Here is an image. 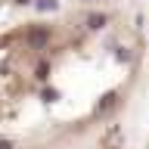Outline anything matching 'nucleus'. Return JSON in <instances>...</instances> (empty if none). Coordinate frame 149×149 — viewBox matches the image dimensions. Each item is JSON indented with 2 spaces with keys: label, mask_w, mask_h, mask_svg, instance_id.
<instances>
[{
  "label": "nucleus",
  "mask_w": 149,
  "mask_h": 149,
  "mask_svg": "<svg viewBox=\"0 0 149 149\" xmlns=\"http://www.w3.org/2000/svg\"><path fill=\"white\" fill-rule=\"evenodd\" d=\"M149 31L134 3L87 0L0 28V149H74L134 100Z\"/></svg>",
  "instance_id": "obj_1"
},
{
  "label": "nucleus",
  "mask_w": 149,
  "mask_h": 149,
  "mask_svg": "<svg viewBox=\"0 0 149 149\" xmlns=\"http://www.w3.org/2000/svg\"><path fill=\"white\" fill-rule=\"evenodd\" d=\"M72 3H87V0H0V28L25 16L37 13H53V9L72 6Z\"/></svg>",
  "instance_id": "obj_2"
},
{
  "label": "nucleus",
  "mask_w": 149,
  "mask_h": 149,
  "mask_svg": "<svg viewBox=\"0 0 149 149\" xmlns=\"http://www.w3.org/2000/svg\"><path fill=\"white\" fill-rule=\"evenodd\" d=\"M96 149H121V146H118V143H115V140L109 137V130H106V137L100 140V146H96Z\"/></svg>",
  "instance_id": "obj_3"
}]
</instances>
